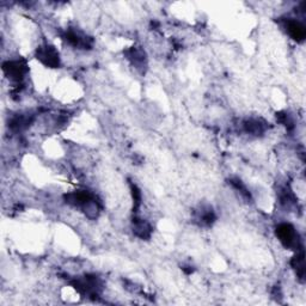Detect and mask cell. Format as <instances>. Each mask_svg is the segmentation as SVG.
Masks as SVG:
<instances>
[{
    "mask_svg": "<svg viewBox=\"0 0 306 306\" xmlns=\"http://www.w3.org/2000/svg\"><path fill=\"white\" fill-rule=\"evenodd\" d=\"M66 41H67L70 45L83 49H89L91 45H92V40H91V38L83 36V35L78 34V32L76 31H68L67 34H66Z\"/></svg>",
    "mask_w": 306,
    "mask_h": 306,
    "instance_id": "5b68a950",
    "label": "cell"
},
{
    "mask_svg": "<svg viewBox=\"0 0 306 306\" xmlns=\"http://www.w3.org/2000/svg\"><path fill=\"white\" fill-rule=\"evenodd\" d=\"M128 54V59L133 62L134 66H137L138 68H140L141 66L145 65V53L139 48H131V51L127 52Z\"/></svg>",
    "mask_w": 306,
    "mask_h": 306,
    "instance_id": "30bf717a",
    "label": "cell"
},
{
    "mask_svg": "<svg viewBox=\"0 0 306 306\" xmlns=\"http://www.w3.org/2000/svg\"><path fill=\"white\" fill-rule=\"evenodd\" d=\"M264 125H266V123H263L262 121L253 120V118H251V120L244 121L243 127L244 131L247 132V133L251 135H261L264 133V131H266V126Z\"/></svg>",
    "mask_w": 306,
    "mask_h": 306,
    "instance_id": "9c48e42d",
    "label": "cell"
},
{
    "mask_svg": "<svg viewBox=\"0 0 306 306\" xmlns=\"http://www.w3.org/2000/svg\"><path fill=\"white\" fill-rule=\"evenodd\" d=\"M83 211H84L85 216L90 219H96L99 214V206L93 198H91L90 201H87L84 206H83Z\"/></svg>",
    "mask_w": 306,
    "mask_h": 306,
    "instance_id": "8fae6325",
    "label": "cell"
},
{
    "mask_svg": "<svg viewBox=\"0 0 306 306\" xmlns=\"http://www.w3.org/2000/svg\"><path fill=\"white\" fill-rule=\"evenodd\" d=\"M133 232L135 236H138L141 239H147L151 237L152 233V227H151L148 223L141 219H134L133 222Z\"/></svg>",
    "mask_w": 306,
    "mask_h": 306,
    "instance_id": "52a82bcc",
    "label": "cell"
},
{
    "mask_svg": "<svg viewBox=\"0 0 306 306\" xmlns=\"http://www.w3.org/2000/svg\"><path fill=\"white\" fill-rule=\"evenodd\" d=\"M91 198H93L92 195L87 192H73L65 195L66 202L72 206H76V207H83Z\"/></svg>",
    "mask_w": 306,
    "mask_h": 306,
    "instance_id": "8992f818",
    "label": "cell"
},
{
    "mask_svg": "<svg viewBox=\"0 0 306 306\" xmlns=\"http://www.w3.org/2000/svg\"><path fill=\"white\" fill-rule=\"evenodd\" d=\"M291 266L293 267V269L296 270L297 277L300 280L304 281L305 279V255L304 251L297 252V256H294L293 260L291 261Z\"/></svg>",
    "mask_w": 306,
    "mask_h": 306,
    "instance_id": "ba28073f",
    "label": "cell"
},
{
    "mask_svg": "<svg viewBox=\"0 0 306 306\" xmlns=\"http://www.w3.org/2000/svg\"><path fill=\"white\" fill-rule=\"evenodd\" d=\"M30 122H31V118L21 115V116H16L11 120L10 127H11V129H13V131L18 132V131H22V129L27 128Z\"/></svg>",
    "mask_w": 306,
    "mask_h": 306,
    "instance_id": "7c38bea8",
    "label": "cell"
},
{
    "mask_svg": "<svg viewBox=\"0 0 306 306\" xmlns=\"http://www.w3.org/2000/svg\"><path fill=\"white\" fill-rule=\"evenodd\" d=\"M5 74L15 82H21L27 72V65L22 61H7L2 65Z\"/></svg>",
    "mask_w": 306,
    "mask_h": 306,
    "instance_id": "3957f363",
    "label": "cell"
},
{
    "mask_svg": "<svg viewBox=\"0 0 306 306\" xmlns=\"http://www.w3.org/2000/svg\"><path fill=\"white\" fill-rule=\"evenodd\" d=\"M286 29L293 40H296L297 42H303L306 37V28L304 24L300 23L299 21H293V19H289L286 23Z\"/></svg>",
    "mask_w": 306,
    "mask_h": 306,
    "instance_id": "277c9868",
    "label": "cell"
},
{
    "mask_svg": "<svg viewBox=\"0 0 306 306\" xmlns=\"http://www.w3.org/2000/svg\"><path fill=\"white\" fill-rule=\"evenodd\" d=\"M132 195H133L134 200V208H139L141 205V193L138 189V187L133 186V184H132Z\"/></svg>",
    "mask_w": 306,
    "mask_h": 306,
    "instance_id": "4fadbf2b",
    "label": "cell"
},
{
    "mask_svg": "<svg viewBox=\"0 0 306 306\" xmlns=\"http://www.w3.org/2000/svg\"><path fill=\"white\" fill-rule=\"evenodd\" d=\"M36 57L47 67L57 68L60 66V55L53 46L45 45L38 47Z\"/></svg>",
    "mask_w": 306,
    "mask_h": 306,
    "instance_id": "7a4b0ae2",
    "label": "cell"
},
{
    "mask_svg": "<svg viewBox=\"0 0 306 306\" xmlns=\"http://www.w3.org/2000/svg\"><path fill=\"white\" fill-rule=\"evenodd\" d=\"M277 236L282 245L287 249L299 250L300 248V238L299 234L291 224H280L277 227Z\"/></svg>",
    "mask_w": 306,
    "mask_h": 306,
    "instance_id": "6da1fadb",
    "label": "cell"
}]
</instances>
